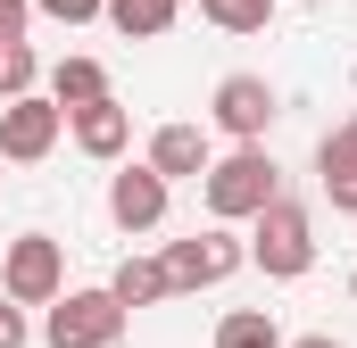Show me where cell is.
I'll return each instance as SVG.
<instances>
[{"mask_svg": "<svg viewBox=\"0 0 357 348\" xmlns=\"http://www.w3.org/2000/svg\"><path fill=\"white\" fill-rule=\"evenodd\" d=\"M274 191H282V166L266 158V141H233V158H208V174H199V199H208L216 224L258 216Z\"/></svg>", "mask_w": 357, "mask_h": 348, "instance_id": "cell-1", "label": "cell"}, {"mask_svg": "<svg viewBox=\"0 0 357 348\" xmlns=\"http://www.w3.org/2000/svg\"><path fill=\"white\" fill-rule=\"evenodd\" d=\"M250 224H258V232H250V265H258V274L299 282V274L316 265V224H307V207H299V199H282V191H274Z\"/></svg>", "mask_w": 357, "mask_h": 348, "instance_id": "cell-2", "label": "cell"}, {"mask_svg": "<svg viewBox=\"0 0 357 348\" xmlns=\"http://www.w3.org/2000/svg\"><path fill=\"white\" fill-rule=\"evenodd\" d=\"M116 332H125L116 290H59L50 315H42V340L50 348H116Z\"/></svg>", "mask_w": 357, "mask_h": 348, "instance_id": "cell-3", "label": "cell"}, {"mask_svg": "<svg viewBox=\"0 0 357 348\" xmlns=\"http://www.w3.org/2000/svg\"><path fill=\"white\" fill-rule=\"evenodd\" d=\"M59 133H67V108H59V100H42V91L0 100V158H8V166H42V158L59 150Z\"/></svg>", "mask_w": 357, "mask_h": 348, "instance_id": "cell-4", "label": "cell"}, {"mask_svg": "<svg viewBox=\"0 0 357 348\" xmlns=\"http://www.w3.org/2000/svg\"><path fill=\"white\" fill-rule=\"evenodd\" d=\"M0 290H8L17 307H50V299L67 290V258H59V241H50V232H17L8 258H0Z\"/></svg>", "mask_w": 357, "mask_h": 348, "instance_id": "cell-5", "label": "cell"}, {"mask_svg": "<svg viewBox=\"0 0 357 348\" xmlns=\"http://www.w3.org/2000/svg\"><path fill=\"white\" fill-rule=\"evenodd\" d=\"M241 265H250V241H233V232L216 224V232H191V241L167 249V282H175V290H216V282H233Z\"/></svg>", "mask_w": 357, "mask_h": 348, "instance_id": "cell-6", "label": "cell"}, {"mask_svg": "<svg viewBox=\"0 0 357 348\" xmlns=\"http://www.w3.org/2000/svg\"><path fill=\"white\" fill-rule=\"evenodd\" d=\"M208 116H216V133H233V141H266V125H274V84H266V75H225L216 100H208Z\"/></svg>", "mask_w": 357, "mask_h": 348, "instance_id": "cell-7", "label": "cell"}, {"mask_svg": "<svg viewBox=\"0 0 357 348\" xmlns=\"http://www.w3.org/2000/svg\"><path fill=\"white\" fill-rule=\"evenodd\" d=\"M167 191H175V182L142 158V166H125L108 182V216H116L125 232H158V224H167Z\"/></svg>", "mask_w": 357, "mask_h": 348, "instance_id": "cell-8", "label": "cell"}, {"mask_svg": "<svg viewBox=\"0 0 357 348\" xmlns=\"http://www.w3.org/2000/svg\"><path fill=\"white\" fill-rule=\"evenodd\" d=\"M67 133H75L84 158H125V141H133V108H125L116 91H100V100H84V108H67Z\"/></svg>", "mask_w": 357, "mask_h": 348, "instance_id": "cell-9", "label": "cell"}, {"mask_svg": "<svg viewBox=\"0 0 357 348\" xmlns=\"http://www.w3.org/2000/svg\"><path fill=\"white\" fill-rule=\"evenodd\" d=\"M208 158H216V150H208L199 125H158V133H150V166L167 174V182H199Z\"/></svg>", "mask_w": 357, "mask_h": 348, "instance_id": "cell-10", "label": "cell"}, {"mask_svg": "<svg viewBox=\"0 0 357 348\" xmlns=\"http://www.w3.org/2000/svg\"><path fill=\"white\" fill-rule=\"evenodd\" d=\"M316 174H324V199L357 216V116H349V125H333V133L316 141Z\"/></svg>", "mask_w": 357, "mask_h": 348, "instance_id": "cell-11", "label": "cell"}, {"mask_svg": "<svg viewBox=\"0 0 357 348\" xmlns=\"http://www.w3.org/2000/svg\"><path fill=\"white\" fill-rule=\"evenodd\" d=\"M108 290H116V307H125V315H133V307H158V299H175V282H167V258H125Z\"/></svg>", "mask_w": 357, "mask_h": 348, "instance_id": "cell-12", "label": "cell"}, {"mask_svg": "<svg viewBox=\"0 0 357 348\" xmlns=\"http://www.w3.org/2000/svg\"><path fill=\"white\" fill-rule=\"evenodd\" d=\"M100 17H108L125 42H158V33H167V25L183 17V0H108Z\"/></svg>", "mask_w": 357, "mask_h": 348, "instance_id": "cell-13", "label": "cell"}, {"mask_svg": "<svg viewBox=\"0 0 357 348\" xmlns=\"http://www.w3.org/2000/svg\"><path fill=\"white\" fill-rule=\"evenodd\" d=\"M100 91H108V67H100V58H59V67H50V100H59V108H84Z\"/></svg>", "mask_w": 357, "mask_h": 348, "instance_id": "cell-14", "label": "cell"}, {"mask_svg": "<svg viewBox=\"0 0 357 348\" xmlns=\"http://www.w3.org/2000/svg\"><path fill=\"white\" fill-rule=\"evenodd\" d=\"M216 348H282V332H274L266 307H233V315L216 324Z\"/></svg>", "mask_w": 357, "mask_h": 348, "instance_id": "cell-15", "label": "cell"}, {"mask_svg": "<svg viewBox=\"0 0 357 348\" xmlns=\"http://www.w3.org/2000/svg\"><path fill=\"white\" fill-rule=\"evenodd\" d=\"M199 17H208V25H225V33H266L274 0H199Z\"/></svg>", "mask_w": 357, "mask_h": 348, "instance_id": "cell-16", "label": "cell"}, {"mask_svg": "<svg viewBox=\"0 0 357 348\" xmlns=\"http://www.w3.org/2000/svg\"><path fill=\"white\" fill-rule=\"evenodd\" d=\"M42 75V58H33V42L17 33V42H0V100H17V91H33Z\"/></svg>", "mask_w": 357, "mask_h": 348, "instance_id": "cell-17", "label": "cell"}, {"mask_svg": "<svg viewBox=\"0 0 357 348\" xmlns=\"http://www.w3.org/2000/svg\"><path fill=\"white\" fill-rule=\"evenodd\" d=\"M33 8H42V17H59V25H91L108 0H33Z\"/></svg>", "mask_w": 357, "mask_h": 348, "instance_id": "cell-18", "label": "cell"}, {"mask_svg": "<svg viewBox=\"0 0 357 348\" xmlns=\"http://www.w3.org/2000/svg\"><path fill=\"white\" fill-rule=\"evenodd\" d=\"M0 348H25V307L0 290Z\"/></svg>", "mask_w": 357, "mask_h": 348, "instance_id": "cell-19", "label": "cell"}, {"mask_svg": "<svg viewBox=\"0 0 357 348\" xmlns=\"http://www.w3.org/2000/svg\"><path fill=\"white\" fill-rule=\"evenodd\" d=\"M25 17H33V0H0V42H17V33H25Z\"/></svg>", "mask_w": 357, "mask_h": 348, "instance_id": "cell-20", "label": "cell"}, {"mask_svg": "<svg viewBox=\"0 0 357 348\" xmlns=\"http://www.w3.org/2000/svg\"><path fill=\"white\" fill-rule=\"evenodd\" d=\"M282 348H341L333 332H299V340H282Z\"/></svg>", "mask_w": 357, "mask_h": 348, "instance_id": "cell-21", "label": "cell"}, {"mask_svg": "<svg viewBox=\"0 0 357 348\" xmlns=\"http://www.w3.org/2000/svg\"><path fill=\"white\" fill-rule=\"evenodd\" d=\"M349 299H357V274H349Z\"/></svg>", "mask_w": 357, "mask_h": 348, "instance_id": "cell-22", "label": "cell"}]
</instances>
